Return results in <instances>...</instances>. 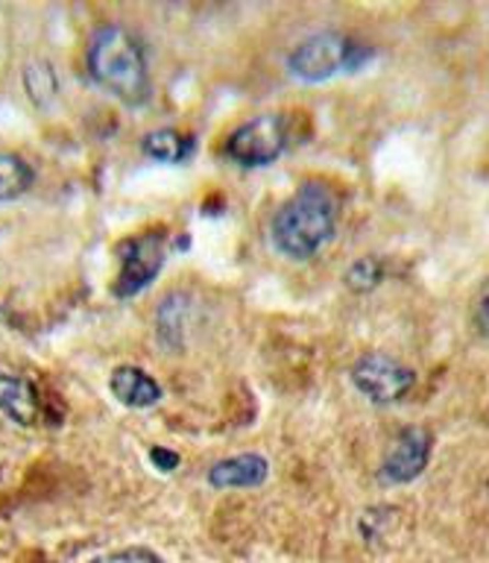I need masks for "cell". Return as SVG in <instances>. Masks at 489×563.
I'll return each mask as SVG.
<instances>
[{
	"label": "cell",
	"instance_id": "cell-12",
	"mask_svg": "<svg viewBox=\"0 0 489 563\" xmlns=\"http://www.w3.org/2000/svg\"><path fill=\"white\" fill-rule=\"evenodd\" d=\"M35 183L33 165L18 153L0 150V202H12L24 197Z\"/></svg>",
	"mask_w": 489,
	"mask_h": 563
},
{
	"label": "cell",
	"instance_id": "cell-11",
	"mask_svg": "<svg viewBox=\"0 0 489 563\" xmlns=\"http://www.w3.org/2000/svg\"><path fill=\"white\" fill-rule=\"evenodd\" d=\"M141 150H144V156L153 158V162H162V165H182L197 153V141H193L191 132L162 126V130H153L144 135Z\"/></svg>",
	"mask_w": 489,
	"mask_h": 563
},
{
	"label": "cell",
	"instance_id": "cell-6",
	"mask_svg": "<svg viewBox=\"0 0 489 563\" xmlns=\"http://www.w3.org/2000/svg\"><path fill=\"white\" fill-rule=\"evenodd\" d=\"M165 267V235L162 232H141L126 238L118 250V276L112 294L118 299L138 297L149 282Z\"/></svg>",
	"mask_w": 489,
	"mask_h": 563
},
{
	"label": "cell",
	"instance_id": "cell-14",
	"mask_svg": "<svg viewBox=\"0 0 489 563\" xmlns=\"http://www.w3.org/2000/svg\"><path fill=\"white\" fill-rule=\"evenodd\" d=\"M185 311H188V297H185V294H167V297L162 299V306H158V338H162V343L170 346V350L182 346Z\"/></svg>",
	"mask_w": 489,
	"mask_h": 563
},
{
	"label": "cell",
	"instance_id": "cell-10",
	"mask_svg": "<svg viewBox=\"0 0 489 563\" xmlns=\"http://www.w3.org/2000/svg\"><path fill=\"white\" fill-rule=\"evenodd\" d=\"M109 390L121 405L126 408H153V405L162 402V385H158L156 378L149 376L147 369L135 367V364H121V367L112 369V376H109Z\"/></svg>",
	"mask_w": 489,
	"mask_h": 563
},
{
	"label": "cell",
	"instance_id": "cell-5",
	"mask_svg": "<svg viewBox=\"0 0 489 563\" xmlns=\"http://www.w3.org/2000/svg\"><path fill=\"white\" fill-rule=\"evenodd\" d=\"M352 387L373 405H396L416 387V373L390 352H367L349 369Z\"/></svg>",
	"mask_w": 489,
	"mask_h": 563
},
{
	"label": "cell",
	"instance_id": "cell-15",
	"mask_svg": "<svg viewBox=\"0 0 489 563\" xmlns=\"http://www.w3.org/2000/svg\"><path fill=\"white\" fill-rule=\"evenodd\" d=\"M385 273L387 267L378 255H360L346 271V288L352 294H369V290H376L385 282Z\"/></svg>",
	"mask_w": 489,
	"mask_h": 563
},
{
	"label": "cell",
	"instance_id": "cell-7",
	"mask_svg": "<svg viewBox=\"0 0 489 563\" xmlns=\"http://www.w3.org/2000/svg\"><path fill=\"white\" fill-rule=\"evenodd\" d=\"M434 452V434L425 426H408L393 438L385 461L378 466V484L381 487H404L416 482L431 464Z\"/></svg>",
	"mask_w": 489,
	"mask_h": 563
},
{
	"label": "cell",
	"instance_id": "cell-2",
	"mask_svg": "<svg viewBox=\"0 0 489 563\" xmlns=\"http://www.w3.org/2000/svg\"><path fill=\"white\" fill-rule=\"evenodd\" d=\"M86 68L88 77L123 106L138 109L153 97L147 53L141 47L138 35L126 26L103 24L95 30L86 47Z\"/></svg>",
	"mask_w": 489,
	"mask_h": 563
},
{
	"label": "cell",
	"instance_id": "cell-4",
	"mask_svg": "<svg viewBox=\"0 0 489 563\" xmlns=\"http://www.w3.org/2000/svg\"><path fill=\"white\" fill-rule=\"evenodd\" d=\"M290 147V121L285 114H255L253 121L229 132L223 141V156L237 167H270Z\"/></svg>",
	"mask_w": 489,
	"mask_h": 563
},
{
	"label": "cell",
	"instance_id": "cell-1",
	"mask_svg": "<svg viewBox=\"0 0 489 563\" xmlns=\"http://www.w3.org/2000/svg\"><path fill=\"white\" fill-rule=\"evenodd\" d=\"M341 227V197L323 179H308L270 220V241L288 262H311L332 244Z\"/></svg>",
	"mask_w": 489,
	"mask_h": 563
},
{
	"label": "cell",
	"instance_id": "cell-9",
	"mask_svg": "<svg viewBox=\"0 0 489 563\" xmlns=\"http://www.w3.org/2000/svg\"><path fill=\"white\" fill-rule=\"evenodd\" d=\"M0 413L24 429L42 422V396L38 387L24 376H12L0 369Z\"/></svg>",
	"mask_w": 489,
	"mask_h": 563
},
{
	"label": "cell",
	"instance_id": "cell-13",
	"mask_svg": "<svg viewBox=\"0 0 489 563\" xmlns=\"http://www.w3.org/2000/svg\"><path fill=\"white\" fill-rule=\"evenodd\" d=\"M24 91L33 106H51L59 95V77L47 59H30L24 65Z\"/></svg>",
	"mask_w": 489,
	"mask_h": 563
},
{
	"label": "cell",
	"instance_id": "cell-18",
	"mask_svg": "<svg viewBox=\"0 0 489 563\" xmlns=\"http://www.w3.org/2000/svg\"><path fill=\"white\" fill-rule=\"evenodd\" d=\"M149 461H153V466H156L158 473H174L176 466L182 464V457L176 455L174 449H165V446L149 449Z\"/></svg>",
	"mask_w": 489,
	"mask_h": 563
},
{
	"label": "cell",
	"instance_id": "cell-8",
	"mask_svg": "<svg viewBox=\"0 0 489 563\" xmlns=\"http://www.w3.org/2000/svg\"><path fill=\"white\" fill-rule=\"evenodd\" d=\"M267 478H270V461L258 452L223 457L209 470V484L214 490H249V487H262Z\"/></svg>",
	"mask_w": 489,
	"mask_h": 563
},
{
	"label": "cell",
	"instance_id": "cell-3",
	"mask_svg": "<svg viewBox=\"0 0 489 563\" xmlns=\"http://www.w3.org/2000/svg\"><path fill=\"white\" fill-rule=\"evenodd\" d=\"M373 56L376 51L355 35L341 33V30H320V33L302 38L288 53L285 65H288L290 77L314 86V82H329L341 74H355V70L367 68Z\"/></svg>",
	"mask_w": 489,
	"mask_h": 563
},
{
	"label": "cell",
	"instance_id": "cell-16",
	"mask_svg": "<svg viewBox=\"0 0 489 563\" xmlns=\"http://www.w3.org/2000/svg\"><path fill=\"white\" fill-rule=\"evenodd\" d=\"M88 563H165L153 549L144 545H130V549H118V552H105Z\"/></svg>",
	"mask_w": 489,
	"mask_h": 563
},
{
	"label": "cell",
	"instance_id": "cell-17",
	"mask_svg": "<svg viewBox=\"0 0 489 563\" xmlns=\"http://www.w3.org/2000/svg\"><path fill=\"white\" fill-rule=\"evenodd\" d=\"M473 320L478 334L489 341V279L484 282V288L478 290V299H475V308H473Z\"/></svg>",
	"mask_w": 489,
	"mask_h": 563
}]
</instances>
